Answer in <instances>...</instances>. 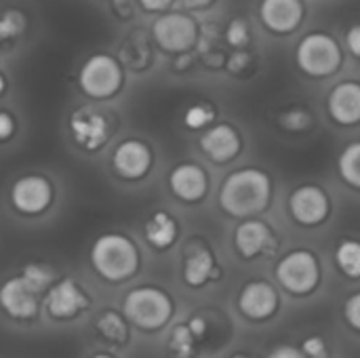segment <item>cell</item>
Returning a JSON list of instances; mask_svg holds the SVG:
<instances>
[{"label": "cell", "mask_w": 360, "mask_h": 358, "mask_svg": "<svg viewBox=\"0 0 360 358\" xmlns=\"http://www.w3.org/2000/svg\"><path fill=\"white\" fill-rule=\"evenodd\" d=\"M270 200V177L257 169H243L232 173L219 192V205L224 211L236 217L259 213Z\"/></svg>", "instance_id": "6da1fadb"}, {"label": "cell", "mask_w": 360, "mask_h": 358, "mask_svg": "<svg viewBox=\"0 0 360 358\" xmlns=\"http://www.w3.org/2000/svg\"><path fill=\"white\" fill-rule=\"evenodd\" d=\"M91 264L105 281L120 283L137 272L139 251L135 243L122 234H103L91 247Z\"/></svg>", "instance_id": "7a4b0ae2"}, {"label": "cell", "mask_w": 360, "mask_h": 358, "mask_svg": "<svg viewBox=\"0 0 360 358\" xmlns=\"http://www.w3.org/2000/svg\"><path fill=\"white\" fill-rule=\"evenodd\" d=\"M80 91L91 99H110L122 87V68L108 53L91 55L78 72Z\"/></svg>", "instance_id": "3957f363"}, {"label": "cell", "mask_w": 360, "mask_h": 358, "mask_svg": "<svg viewBox=\"0 0 360 358\" xmlns=\"http://www.w3.org/2000/svg\"><path fill=\"white\" fill-rule=\"evenodd\" d=\"M124 314L137 327L158 329L171 317V300L158 289L139 287L124 298Z\"/></svg>", "instance_id": "277c9868"}, {"label": "cell", "mask_w": 360, "mask_h": 358, "mask_svg": "<svg viewBox=\"0 0 360 358\" xmlns=\"http://www.w3.org/2000/svg\"><path fill=\"white\" fill-rule=\"evenodd\" d=\"M297 63L310 76H327L340 68L342 53L331 36L310 34L297 46Z\"/></svg>", "instance_id": "5b68a950"}, {"label": "cell", "mask_w": 360, "mask_h": 358, "mask_svg": "<svg viewBox=\"0 0 360 358\" xmlns=\"http://www.w3.org/2000/svg\"><path fill=\"white\" fill-rule=\"evenodd\" d=\"M70 135L78 148H82L84 152H95L103 148L110 139V122L101 112L84 106L72 112Z\"/></svg>", "instance_id": "8992f818"}, {"label": "cell", "mask_w": 360, "mask_h": 358, "mask_svg": "<svg viewBox=\"0 0 360 358\" xmlns=\"http://www.w3.org/2000/svg\"><path fill=\"white\" fill-rule=\"evenodd\" d=\"M154 40L169 53H186L196 42V23L184 13H167L152 25Z\"/></svg>", "instance_id": "52a82bcc"}, {"label": "cell", "mask_w": 360, "mask_h": 358, "mask_svg": "<svg viewBox=\"0 0 360 358\" xmlns=\"http://www.w3.org/2000/svg\"><path fill=\"white\" fill-rule=\"evenodd\" d=\"M53 186L42 175H23L11 188V203L21 215H40L51 207Z\"/></svg>", "instance_id": "ba28073f"}, {"label": "cell", "mask_w": 360, "mask_h": 358, "mask_svg": "<svg viewBox=\"0 0 360 358\" xmlns=\"http://www.w3.org/2000/svg\"><path fill=\"white\" fill-rule=\"evenodd\" d=\"M276 276L285 289L293 293H306L314 289L319 281V266L312 253L308 251H293L289 253L276 268Z\"/></svg>", "instance_id": "9c48e42d"}, {"label": "cell", "mask_w": 360, "mask_h": 358, "mask_svg": "<svg viewBox=\"0 0 360 358\" xmlns=\"http://www.w3.org/2000/svg\"><path fill=\"white\" fill-rule=\"evenodd\" d=\"M44 306L53 319H74L80 310L89 306V295L76 281L65 279L51 285Z\"/></svg>", "instance_id": "30bf717a"}, {"label": "cell", "mask_w": 360, "mask_h": 358, "mask_svg": "<svg viewBox=\"0 0 360 358\" xmlns=\"http://www.w3.org/2000/svg\"><path fill=\"white\" fill-rule=\"evenodd\" d=\"M112 165H114V171L122 179L135 181V179H141L150 171V167H152V152L139 139H124L114 150Z\"/></svg>", "instance_id": "8fae6325"}, {"label": "cell", "mask_w": 360, "mask_h": 358, "mask_svg": "<svg viewBox=\"0 0 360 358\" xmlns=\"http://www.w3.org/2000/svg\"><path fill=\"white\" fill-rule=\"evenodd\" d=\"M0 306L8 317L27 321L38 312V293L23 281V276H15L0 287Z\"/></svg>", "instance_id": "7c38bea8"}, {"label": "cell", "mask_w": 360, "mask_h": 358, "mask_svg": "<svg viewBox=\"0 0 360 358\" xmlns=\"http://www.w3.org/2000/svg\"><path fill=\"white\" fill-rule=\"evenodd\" d=\"M291 215L304 226L321 224L329 213V198L316 186H302L291 194L289 200Z\"/></svg>", "instance_id": "4fadbf2b"}, {"label": "cell", "mask_w": 360, "mask_h": 358, "mask_svg": "<svg viewBox=\"0 0 360 358\" xmlns=\"http://www.w3.org/2000/svg\"><path fill=\"white\" fill-rule=\"evenodd\" d=\"M262 21L278 34L293 32L302 17H304V6L302 0H264L259 6Z\"/></svg>", "instance_id": "5bb4252c"}, {"label": "cell", "mask_w": 360, "mask_h": 358, "mask_svg": "<svg viewBox=\"0 0 360 358\" xmlns=\"http://www.w3.org/2000/svg\"><path fill=\"white\" fill-rule=\"evenodd\" d=\"M169 186L171 192L186 203H196L205 196L207 192V175L198 165L184 162L175 167L169 175Z\"/></svg>", "instance_id": "9a60e30c"}, {"label": "cell", "mask_w": 360, "mask_h": 358, "mask_svg": "<svg viewBox=\"0 0 360 358\" xmlns=\"http://www.w3.org/2000/svg\"><path fill=\"white\" fill-rule=\"evenodd\" d=\"M329 114L338 124L350 127L360 120V84L340 82L329 95Z\"/></svg>", "instance_id": "2e32d148"}, {"label": "cell", "mask_w": 360, "mask_h": 358, "mask_svg": "<svg viewBox=\"0 0 360 358\" xmlns=\"http://www.w3.org/2000/svg\"><path fill=\"white\" fill-rule=\"evenodd\" d=\"M200 148L215 162H228V160H232L238 154V150H240V137H238V133L232 127L217 124V127L209 129L200 137Z\"/></svg>", "instance_id": "e0dca14e"}, {"label": "cell", "mask_w": 360, "mask_h": 358, "mask_svg": "<svg viewBox=\"0 0 360 358\" xmlns=\"http://www.w3.org/2000/svg\"><path fill=\"white\" fill-rule=\"evenodd\" d=\"M240 310L251 319H266L276 308V293L266 283H251L240 293Z\"/></svg>", "instance_id": "ac0fdd59"}, {"label": "cell", "mask_w": 360, "mask_h": 358, "mask_svg": "<svg viewBox=\"0 0 360 358\" xmlns=\"http://www.w3.org/2000/svg\"><path fill=\"white\" fill-rule=\"evenodd\" d=\"M272 243V234L262 222H245L236 230V247L245 257H255Z\"/></svg>", "instance_id": "d6986e66"}, {"label": "cell", "mask_w": 360, "mask_h": 358, "mask_svg": "<svg viewBox=\"0 0 360 358\" xmlns=\"http://www.w3.org/2000/svg\"><path fill=\"white\" fill-rule=\"evenodd\" d=\"M143 234H146V241L156 247V249H167L175 243L177 238V224L175 219L165 213V211H158L154 213L148 222H146V228H143Z\"/></svg>", "instance_id": "ffe728a7"}, {"label": "cell", "mask_w": 360, "mask_h": 358, "mask_svg": "<svg viewBox=\"0 0 360 358\" xmlns=\"http://www.w3.org/2000/svg\"><path fill=\"white\" fill-rule=\"evenodd\" d=\"M213 272V257L207 249L202 247H194L188 257H186V264H184V279L188 285L192 287H198L202 285Z\"/></svg>", "instance_id": "44dd1931"}, {"label": "cell", "mask_w": 360, "mask_h": 358, "mask_svg": "<svg viewBox=\"0 0 360 358\" xmlns=\"http://www.w3.org/2000/svg\"><path fill=\"white\" fill-rule=\"evenodd\" d=\"M340 175L346 184L360 190V141L350 143L340 156Z\"/></svg>", "instance_id": "7402d4cb"}, {"label": "cell", "mask_w": 360, "mask_h": 358, "mask_svg": "<svg viewBox=\"0 0 360 358\" xmlns=\"http://www.w3.org/2000/svg\"><path fill=\"white\" fill-rule=\"evenodd\" d=\"M95 325H97V331H99L105 340H110V342H124L127 335H129L122 317L116 314V312H103V314L97 319Z\"/></svg>", "instance_id": "603a6c76"}, {"label": "cell", "mask_w": 360, "mask_h": 358, "mask_svg": "<svg viewBox=\"0 0 360 358\" xmlns=\"http://www.w3.org/2000/svg\"><path fill=\"white\" fill-rule=\"evenodd\" d=\"M21 276H23V281L40 295L42 291H46L51 285H53V281H55V274H53V270L49 268V266H44V264H27L23 270H21Z\"/></svg>", "instance_id": "cb8c5ba5"}, {"label": "cell", "mask_w": 360, "mask_h": 358, "mask_svg": "<svg viewBox=\"0 0 360 358\" xmlns=\"http://www.w3.org/2000/svg\"><path fill=\"white\" fill-rule=\"evenodd\" d=\"M25 32V15L17 8H8L0 13V42H8L19 38Z\"/></svg>", "instance_id": "d4e9b609"}, {"label": "cell", "mask_w": 360, "mask_h": 358, "mask_svg": "<svg viewBox=\"0 0 360 358\" xmlns=\"http://www.w3.org/2000/svg\"><path fill=\"white\" fill-rule=\"evenodd\" d=\"M338 264L348 276H360V243L356 241H344L338 247Z\"/></svg>", "instance_id": "484cf974"}, {"label": "cell", "mask_w": 360, "mask_h": 358, "mask_svg": "<svg viewBox=\"0 0 360 358\" xmlns=\"http://www.w3.org/2000/svg\"><path fill=\"white\" fill-rule=\"evenodd\" d=\"M194 333L190 331V327H175L171 333V342L169 348L175 358H190L194 352Z\"/></svg>", "instance_id": "4316f807"}, {"label": "cell", "mask_w": 360, "mask_h": 358, "mask_svg": "<svg viewBox=\"0 0 360 358\" xmlns=\"http://www.w3.org/2000/svg\"><path fill=\"white\" fill-rule=\"evenodd\" d=\"M312 114L306 112L304 108H293L278 116V124L287 131H306L312 127Z\"/></svg>", "instance_id": "83f0119b"}, {"label": "cell", "mask_w": 360, "mask_h": 358, "mask_svg": "<svg viewBox=\"0 0 360 358\" xmlns=\"http://www.w3.org/2000/svg\"><path fill=\"white\" fill-rule=\"evenodd\" d=\"M213 116H215L213 108L209 103L200 101V103H194L192 108H188V112L184 116V122L190 129H202V127H207L213 120Z\"/></svg>", "instance_id": "f1b7e54d"}, {"label": "cell", "mask_w": 360, "mask_h": 358, "mask_svg": "<svg viewBox=\"0 0 360 358\" xmlns=\"http://www.w3.org/2000/svg\"><path fill=\"white\" fill-rule=\"evenodd\" d=\"M226 40H228L232 46H245V44L249 42V25H247V21L234 19V21L228 25Z\"/></svg>", "instance_id": "f546056e"}, {"label": "cell", "mask_w": 360, "mask_h": 358, "mask_svg": "<svg viewBox=\"0 0 360 358\" xmlns=\"http://www.w3.org/2000/svg\"><path fill=\"white\" fill-rule=\"evenodd\" d=\"M346 319L352 327L360 329V293L352 295L346 304Z\"/></svg>", "instance_id": "4dcf8cb0"}, {"label": "cell", "mask_w": 360, "mask_h": 358, "mask_svg": "<svg viewBox=\"0 0 360 358\" xmlns=\"http://www.w3.org/2000/svg\"><path fill=\"white\" fill-rule=\"evenodd\" d=\"M15 133V118L8 112H0V141H8Z\"/></svg>", "instance_id": "1f68e13d"}, {"label": "cell", "mask_w": 360, "mask_h": 358, "mask_svg": "<svg viewBox=\"0 0 360 358\" xmlns=\"http://www.w3.org/2000/svg\"><path fill=\"white\" fill-rule=\"evenodd\" d=\"M304 352L310 354L312 358H321L325 354V344H323V340H321V338H310V340H306V342H304Z\"/></svg>", "instance_id": "d6a6232c"}, {"label": "cell", "mask_w": 360, "mask_h": 358, "mask_svg": "<svg viewBox=\"0 0 360 358\" xmlns=\"http://www.w3.org/2000/svg\"><path fill=\"white\" fill-rule=\"evenodd\" d=\"M346 44L352 55L360 57V25H352L346 34Z\"/></svg>", "instance_id": "836d02e7"}, {"label": "cell", "mask_w": 360, "mask_h": 358, "mask_svg": "<svg viewBox=\"0 0 360 358\" xmlns=\"http://www.w3.org/2000/svg\"><path fill=\"white\" fill-rule=\"evenodd\" d=\"M139 2H141V6H143L146 11H150V13H158V11L169 8L173 0H139Z\"/></svg>", "instance_id": "e575fe53"}, {"label": "cell", "mask_w": 360, "mask_h": 358, "mask_svg": "<svg viewBox=\"0 0 360 358\" xmlns=\"http://www.w3.org/2000/svg\"><path fill=\"white\" fill-rule=\"evenodd\" d=\"M268 358H304L295 348H289V346H281V348H276L272 354Z\"/></svg>", "instance_id": "d590c367"}, {"label": "cell", "mask_w": 360, "mask_h": 358, "mask_svg": "<svg viewBox=\"0 0 360 358\" xmlns=\"http://www.w3.org/2000/svg\"><path fill=\"white\" fill-rule=\"evenodd\" d=\"M247 61H249L247 53H236V55L230 59V63H228V65H230V70H232V72H240V70L247 65Z\"/></svg>", "instance_id": "8d00e7d4"}, {"label": "cell", "mask_w": 360, "mask_h": 358, "mask_svg": "<svg viewBox=\"0 0 360 358\" xmlns=\"http://www.w3.org/2000/svg\"><path fill=\"white\" fill-rule=\"evenodd\" d=\"M188 327H190V331H192L196 338H200V335L205 333V321H202V319H192Z\"/></svg>", "instance_id": "74e56055"}, {"label": "cell", "mask_w": 360, "mask_h": 358, "mask_svg": "<svg viewBox=\"0 0 360 358\" xmlns=\"http://www.w3.org/2000/svg\"><path fill=\"white\" fill-rule=\"evenodd\" d=\"M184 6H188V8H202V6H207V4H211L213 0H179Z\"/></svg>", "instance_id": "f35d334b"}, {"label": "cell", "mask_w": 360, "mask_h": 358, "mask_svg": "<svg viewBox=\"0 0 360 358\" xmlns=\"http://www.w3.org/2000/svg\"><path fill=\"white\" fill-rule=\"evenodd\" d=\"M4 91H6V78H4L2 72H0V95H2Z\"/></svg>", "instance_id": "ab89813d"}, {"label": "cell", "mask_w": 360, "mask_h": 358, "mask_svg": "<svg viewBox=\"0 0 360 358\" xmlns=\"http://www.w3.org/2000/svg\"><path fill=\"white\" fill-rule=\"evenodd\" d=\"M93 358H112V357H108V354H97V357H93Z\"/></svg>", "instance_id": "60d3db41"}, {"label": "cell", "mask_w": 360, "mask_h": 358, "mask_svg": "<svg viewBox=\"0 0 360 358\" xmlns=\"http://www.w3.org/2000/svg\"><path fill=\"white\" fill-rule=\"evenodd\" d=\"M234 358H247V357H234Z\"/></svg>", "instance_id": "b9f144b4"}]
</instances>
